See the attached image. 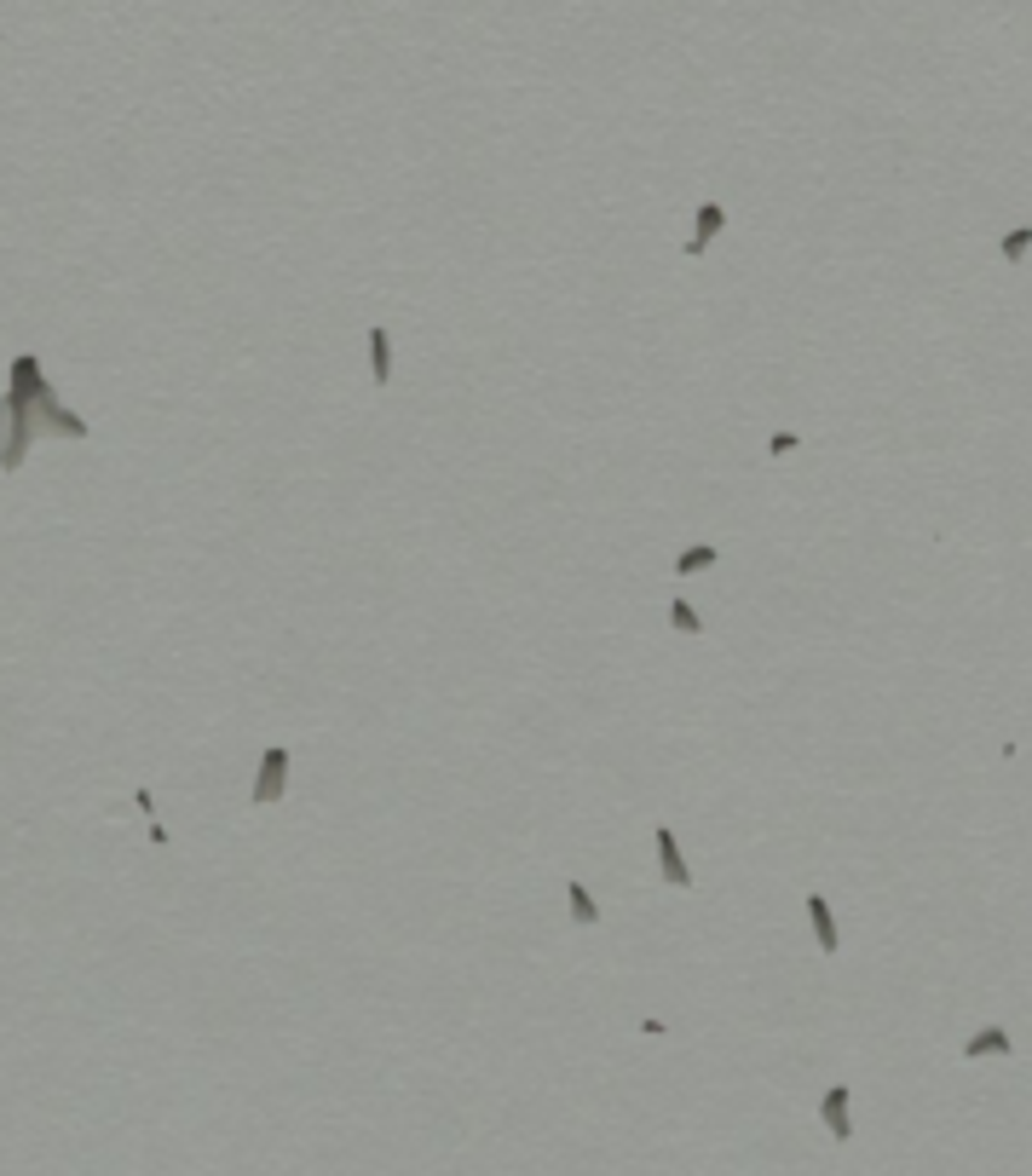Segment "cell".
Wrapping results in <instances>:
<instances>
[{
  "mask_svg": "<svg viewBox=\"0 0 1032 1176\" xmlns=\"http://www.w3.org/2000/svg\"><path fill=\"white\" fill-rule=\"evenodd\" d=\"M721 226H727V208H721V202H704V208H698V232L687 236V254H692V260H698V254H709V242H715V232H721Z\"/></svg>",
  "mask_w": 1032,
  "mask_h": 1176,
  "instance_id": "8992f818",
  "label": "cell"
},
{
  "mask_svg": "<svg viewBox=\"0 0 1032 1176\" xmlns=\"http://www.w3.org/2000/svg\"><path fill=\"white\" fill-rule=\"evenodd\" d=\"M572 917L577 923H600V906H594V894L582 882H572Z\"/></svg>",
  "mask_w": 1032,
  "mask_h": 1176,
  "instance_id": "8fae6325",
  "label": "cell"
},
{
  "mask_svg": "<svg viewBox=\"0 0 1032 1176\" xmlns=\"http://www.w3.org/2000/svg\"><path fill=\"white\" fill-rule=\"evenodd\" d=\"M35 381H41V363L23 353L12 357V392H6V427H0V468L12 473L23 462V450H29V439H35Z\"/></svg>",
  "mask_w": 1032,
  "mask_h": 1176,
  "instance_id": "6da1fadb",
  "label": "cell"
},
{
  "mask_svg": "<svg viewBox=\"0 0 1032 1176\" xmlns=\"http://www.w3.org/2000/svg\"><path fill=\"white\" fill-rule=\"evenodd\" d=\"M807 923H813V935H819V951H825V957L842 945V935H836V917H830V906H825L819 894H807Z\"/></svg>",
  "mask_w": 1032,
  "mask_h": 1176,
  "instance_id": "52a82bcc",
  "label": "cell"
},
{
  "mask_svg": "<svg viewBox=\"0 0 1032 1176\" xmlns=\"http://www.w3.org/2000/svg\"><path fill=\"white\" fill-rule=\"evenodd\" d=\"M791 450H797V433H773L767 439V456H791Z\"/></svg>",
  "mask_w": 1032,
  "mask_h": 1176,
  "instance_id": "5bb4252c",
  "label": "cell"
},
{
  "mask_svg": "<svg viewBox=\"0 0 1032 1176\" xmlns=\"http://www.w3.org/2000/svg\"><path fill=\"white\" fill-rule=\"evenodd\" d=\"M35 421H41V427H52V433H64V439H87V421H81L76 410H64V404L52 398V387H47V381H35Z\"/></svg>",
  "mask_w": 1032,
  "mask_h": 1176,
  "instance_id": "7a4b0ae2",
  "label": "cell"
},
{
  "mask_svg": "<svg viewBox=\"0 0 1032 1176\" xmlns=\"http://www.w3.org/2000/svg\"><path fill=\"white\" fill-rule=\"evenodd\" d=\"M1027 242H1032V232H1010V236H1004V260H1021V254H1027Z\"/></svg>",
  "mask_w": 1032,
  "mask_h": 1176,
  "instance_id": "4fadbf2b",
  "label": "cell"
},
{
  "mask_svg": "<svg viewBox=\"0 0 1032 1176\" xmlns=\"http://www.w3.org/2000/svg\"><path fill=\"white\" fill-rule=\"evenodd\" d=\"M721 560V548L715 542H698V548H687L681 560H675V577H692V572H704V566H715Z\"/></svg>",
  "mask_w": 1032,
  "mask_h": 1176,
  "instance_id": "30bf717a",
  "label": "cell"
},
{
  "mask_svg": "<svg viewBox=\"0 0 1032 1176\" xmlns=\"http://www.w3.org/2000/svg\"><path fill=\"white\" fill-rule=\"evenodd\" d=\"M670 629H681V634H698L704 623H698V611H692L687 600H670Z\"/></svg>",
  "mask_w": 1032,
  "mask_h": 1176,
  "instance_id": "7c38bea8",
  "label": "cell"
},
{
  "mask_svg": "<svg viewBox=\"0 0 1032 1176\" xmlns=\"http://www.w3.org/2000/svg\"><path fill=\"white\" fill-rule=\"evenodd\" d=\"M658 871H664L670 888H687L692 882V871H687V859H681V848H675V830H670V824H658Z\"/></svg>",
  "mask_w": 1032,
  "mask_h": 1176,
  "instance_id": "5b68a950",
  "label": "cell"
},
{
  "mask_svg": "<svg viewBox=\"0 0 1032 1176\" xmlns=\"http://www.w3.org/2000/svg\"><path fill=\"white\" fill-rule=\"evenodd\" d=\"M848 1101H854V1090L848 1084H830L825 1096H819V1119H825V1130L836 1136V1142H848L854 1136V1119H848Z\"/></svg>",
  "mask_w": 1032,
  "mask_h": 1176,
  "instance_id": "277c9868",
  "label": "cell"
},
{
  "mask_svg": "<svg viewBox=\"0 0 1032 1176\" xmlns=\"http://www.w3.org/2000/svg\"><path fill=\"white\" fill-rule=\"evenodd\" d=\"M369 357H375V387H387V381H392V335H387L381 324L369 329Z\"/></svg>",
  "mask_w": 1032,
  "mask_h": 1176,
  "instance_id": "9c48e42d",
  "label": "cell"
},
{
  "mask_svg": "<svg viewBox=\"0 0 1032 1176\" xmlns=\"http://www.w3.org/2000/svg\"><path fill=\"white\" fill-rule=\"evenodd\" d=\"M963 1056L975 1061V1056H1010V1033L1004 1027H981L969 1044H963Z\"/></svg>",
  "mask_w": 1032,
  "mask_h": 1176,
  "instance_id": "ba28073f",
  "label": "cell"
},
{
  "mask_svg": "<svg viewBox=\"0 0 1032 1176\" xmlns=\"http://www.w3.org/2000/svg\"><path fill=\"white\" fill-rule=\"evenodd\" d=\"M283 779H289V750L271 744V750L260 756V773H254V808L277 802V796H283Z\"/></svg>",
  "mask_w": 1032,
  "mask_h": 1176,
  "instance_id": "3957f363",
  "label": "cell"
}]
</instances>
